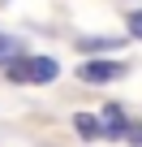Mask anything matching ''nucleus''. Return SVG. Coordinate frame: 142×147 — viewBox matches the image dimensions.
<instances>
[{"label": "nucleus", "instance_id": "1", "mask_svg": "<svg viewBox=\"0 0 142 147\" xmlns=\"http://www.w3.org/2000/svg\"><path fill=\"white\" fill-rule=\"evenodd\" d=\"M9 69V78L13 82H30V87H43V82H56V74H60V65L52 61V56H17V61H9L5 65Z\"/></svg>", "mask_w": 142, "mask_h": 147}, {"label": "nucleus", "instance_id": "4", "mask_svg": "<svg viewBox=\"0 0 142 147\" xmlns=\"http://www.w3.org/2000/svg\"><path fill=\"white\" fill-rule=\"evenodd\" d=\"M22 56V43L13 39V35H0V65H9V61H17Z\"/></svg>", "mask_w": 142, "mask_h": 147}, {"label": "nucleus", "instance_id": "5", "mask_svg": "<svg viewBox=\"0 0 142 147\" xmlns=\"http://www.w3.org/2000/svg\"><path fill=\"white\" fill-rule=\"evenodd\" d=\"M129 35H138V39H142V9H138V13H129Z\"/></svg>", "mask_w": 142, "mask_h": 147}, {"label": "nucleus", "instance_id": "2", "mask_svg": "<svg viewBox=\"0 0 142 147\" xmlns=\"http://www.w3.org/2000/svg\"><path fill=\"white\" fill-rule=\"evenodd\" d=\"M78 74H82V82H95L99 87V82H116L121 74H125V65L121 61H86Z\"/></svg>", "mask_w": 142, "mask_h": 147}, {"label": "nucleus", "instance_id": "3", "mask_svg": "<svg viewBox=\"0 0 142 147\" xmlns=\"http://www.w3.org/2000/svg\"><path fill=\"white\" fill-rule=\"evenodd\" d=\"M73 130H78L82 138H103V125H99L91 113H78V117H73Z\"/></svg>", "mask_w": 142, "mask_h": 147}]
</instances>
